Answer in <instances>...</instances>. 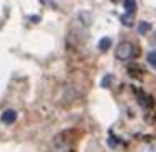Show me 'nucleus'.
Returning a JSON list of instances; mask_svg holds the SVG:
<instances>
[{
  "label": "nucleus",
  "mask_w": 156,
  "mask_h": 152,
  "mask_svg": "<svg viewBox=\"0 0 156 152\" xmlns=\"http://www.w3.org/2000/svg\"><path fill=\"white\" fill-rule=\"evenodd\" d=\"M133 55H134V47H133L129 42H121V44L118 45V49H116V57H118L119 60H128Z\"/></svg>",
  "instance_id": "nucleus-1"
},
{
  "label": "nucleus",
  "mask_w": 156,
  "mask_h": 152,
  "mask_svg": "<svg viewBox=\"0 0 156 152\" xmlns=\"http://www.w3.org/2000/svg\"><path fill=\"white\" fill-rule=\"evenodd\" d=\"M134 94H136V97H138V102L143 105V107H146V109L153 107V99H151V95L144 94V92L138 90V89H134Z\"/></svg>",
  "instance_id": "nucleus-2"
},
{
  "label": "nucleus",
  "mask_w": 156,
  "mask_h": 152,
  "mask_svg": "<svg viewBox=\"0 0 156 152\" xmlns=\"http://www.w3.org/2000/svg\"><path fill=\"white\" fill-rule=\"evenodd\" d=\"M15 119H17V112L12 110V109H9V110H5L4 114H2V122H4V124H14Z\"/></svg>",
  "instance_id": "nucleus-3"
},
{
  "label": "nucleus",
  "mask_w": 156,
  "mask_h": 152,
  "mask_svg": "<svg viewBox=\"0 0 156 152\" xmlns=\"http://www.w3.org/2000/svg\"><path fill=\"white\" fill-rule=\"evenodd\" d=\"M121 22L126 27H131L133 22H134V12H124V14L121 15Z\"/></svg>",
  "instance_id": "nucleus-4"
},
{
  "label": "nucleus",
  "mask_w": 156,
  "mask_h": 152,
  "mask_svg": "<svg viewBox=\"0 0 156 152\" xmlns=\"http://www.w3.org/2000/svg\"><path fill=\"white\" fill-rule=\"evenodd\" d=\"M111 44H112V42H111V39H109V37H102L101 40H99V50L106 52L108 49H111Z\"/></svg>",
  "instance_id": "nucleus-5"
},
{
  "label": "nucleus",
  "mask_w": 156,
  "mask_h": 152,
  "mask_svg": "<svg viewBox=\"0 0 156 152\" xmlns=\"http://www.w3.org/2000/svg\"><path fill=\"white\" fill-rule=\"evenodd\" d=\"M149 30H151V24H149V22H139V25H138V32H139V34L146 35Z\"/></svg>",
  "instance_id": "nucleus-6"
},
{
  "label": "nucleus",
  "mask_w": 156,
  "mask_h": 152,
  "mask_svg": "<svg viewBox=\"0 0 156 152\" xmlns=\"http://www.w3.org/2000/svg\"><path fill=\"white\" fill-rule=\"evenodd\" d=\"M124 10L134 12L136 10V0H124Z\"/></svg>",
  "instance_id": "nucleus-7"
},
{
  "label": "nucleus",
  "mask_w": 156,
  "mask_h": 152,
  "mask_svg": "<svg viewBox=\"0 0 156 152\" xmlns=\"http://www.w3.org/2000/svg\"><path fill=\"white\" fill-rule=\"evenodd\" d=\"M148 64L151 65L153 69H156V50H151L148 54Z\"/></svg>",
  "instance_id": "nucleus-8"
},
{
  "label": "nucleus",
  "mask_w": 156,
  "mask_h": 152,
  "mask_svg": "<svg viewBox=\"0 0 156 152\" xmlns=\"http://www.w3.org/2000/svg\"><path fill=\"white\" fill-rule=\"evenodd\" d=\"M128 72L131 77H139L138 74H141V70H139V67H136V65H129L128 67Z\"/></svg>",
  "instance_id": "nucleus-9"
},
{
  "label": "nucleus",
  "mask_w": 156,
  "mask_h": 152,
  "mask_svg": "<svg viewBox=\"0 0 156 152\" xmlns=\"http://www.w3.org/2000/svg\"><path fill=\"white\" fill-rule=\"evenodd\" d=\"M112 80H114V77H112V75H111V74H108V75H106V77H104V80H102V82H101V85H102V87H104V89H106V87H108V85H109V84H111V82H112Z\"/></svg>",
  "instance_id": "nucleus-10"
},
{
  "label": "nucleus",
  "mask_w": 156,
  "mask_h": 152,
  "mask_svg": "<svg viewBox=\"0 0 156 152\" xmlns=\"http://www.w3.org/2000/svg\"><path fill=\"white\" fill-rule=\"evenodd\" d=\"M109 145H112V147L116 145V139L114 137H109Z\"/></svg>",
  "instance_id": "nucleus-11"
},
{
  "label": "nucleus",
  "mask_w": 156,
  "mask_h": 152,
  "mask_svg": "<svg viewBox=\"0 0 156 152\" xmlns=\"http://www.w3.org/2000/svg\"><path fill=\"white\" fill-rule=\"evenodd\" d=\"M111 2H119V0H111Z\"/></svg>",
  "instance_id": "nucleus-12"
}]
</instances>
